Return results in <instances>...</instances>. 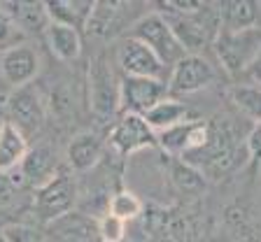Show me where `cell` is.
Wrapping results in <instances>:
<instances>
[{"instance_id": "6da1fadb", "label": "cell", "mask_w": 261, "mask_h": 242, "mask_svg": "<svg viewBox=\"0 0 261 242\" xmlns=\"http://www.w3.org/2000/svg\"><path fill=\"white\" fill-rule=\"evenodd\" d=\"M163 19L168 21L170 31L175 33V38H177V42L182 44L187 54H201V49L212 47L215 38L222 31L219 10L217 5H210V3H203V7H198L196 12H189V14L163 16Z\"/></svg>"}, {"instance_id": "7a4b0ae2", "label": "cell", "mask_w": 261, "mask_h": 242, "mask_svg": "<svg viewBox=\"0 0 261 242\" xmlns=\"http://www.w3.org/2000/svg\"><path fill=\"white\" fill-rule=\"evenodd\" d=\"M87 100L91 114L100 121H108L119 114V75L110 63L108 54H98L89 63Z\"/></svg>"}, {"instance_id": "3957f363", "label": "cell", "mask_w": 261, "mask_h": 242, "mask_svg": "<svg viewBox=\"0 0 261 242\" xmlns=\"http://www.w3.org/2000/svg\"><path fill=\"white\" fill-rule=\"evenodd\" d=\"M212 49H215V56H217L222 70L228 77H243L247 65L261 51V28L219 31V35L212 42Z\"/></svg>"}, {"instance_id": "277c9868", "label": "cell", "mask_w": 261, "mask_h": 242, "mask_svg": "<svg viewBox=\"0 0 261 242\" xmlns=\"http://www.w3.org/2000/svg\"><path fill=\"white\" fill-rule=\"evenodd\" d=\"M128 38L142 42L147 49H152L154 56L166 68H173L182 56H187V51L175 38V33L170 31L168 21L159 12H147V14L138 16L133 26L128 28Z\"/></svg>"}, {"instance_id": "5b68a950", "label": "cell", "mask_w": 261, "mask_h": 242, "mask_svg": "<svg viewBox=\"0 0 261 242\" xmlns=\"http://www.w3.org/2000/svg\"><path fill=\"white\" fill-rule=\"evenodd\" d=\"M75 203L77 182L72 172L65 168H59L54 177L35 189V196H33V210L38 219L47 221V224H54V221L63 219L65 214H70Z\"/></svg>"}, {"instance_id": "8992f818", "label": "cell", "mask_w": 261, "mask_h": 242, "mask_svg": "<svg viewBox=\"0 0 261 242\" xmlns=\"http://www.w3.org/2000/svg\"><path fill=\"white\" fill-rule=\"evenodd\" d=\"M217 79V70L215 65L205 59L203 54H187L177 61V63L170 68L168 75V96H191V93H198L203 89L212 84Z\"/></svg>"}, {"instance_id": "52a82bcc", "label": "cell", "mask_w": 261, "mask_h": 242, "mask_svg": "<svg viewBox=\"0 0 261 242\" xmlns=\"http://www.w3.org/2000/svg\"><path fill=\"white\" fill-rule=\"evenodd\" d=\"M114 63L121 77H147V79H163L166 65L154 56L152 49L133 38H121L114 47Z\"/></svg>"}, {"instance_id": "ba28073f", "label": "cell", "mask_w": 261, "mask_h": 242, "mask_svg": "<svg viewBox=\"0 0 261 242\" xmlns=\"http://www.w3.org/2000/svg\"><path fill=\"white\" fill-rule=\"evenodd\" d=\"M168 96L166 79L147 77H121L119 75V112L145 117L159 100Z\"/></svg>"}, {"instance_id": "9c48e42d", "label": "cell", "mask_w": 261, "mask_h": 242, "mask_svg": "<svg viewBox=\"0 0 261 242\" xmlns=\"http://www.w3.org/2000/svg\"><path fill=\"white\" fill-rule=\"evenodd\" d=\"M7 114H10L7 121L28 138V133H38L44 126L47 98L38 89H33L31 84L23 86V89H14L7 98Z\"/></svg>"}, {"instance_id": "30bf717a", "label": "cell", "mask_w": 261, "mask_h": 242, "mask_svg": "<svg viewBox=\"0 0 261 242\" xmlns=\"http://www.w3.org/2000/svg\"><path fill=\"white\" fill-rule=\"evenodd\" d=\"M38 72H40V54L33 44L19 42L14 47H7L0 51V77L12 91L33 84Z\"/></svg>"}, {"instance_id": "8fae6325", "label": "cell", "mask_w": 261, "mask_h": 242, "mask_svg": "<svg viewBox=\"0 0 261 242\" xmlns=\"http://www.w3.org/2000/svg\"><path fill=\"white\" fill-rule=\"evenodd\" d=\"M108 142L121 158H128L136 151L154 149L156 147V133L138 114H121L119 121L110 128Z\"/></svg>"}, {"instance_id": "7c38bea8", "label": "cell", "mask_w": 261, "mask_h": 242, "mask_svg": "<svg viewBox=\"0 0 261 242\" xmlns=\"http://www.w3.org/2000/svg\"><path fill=\"white\" fill-rule=\"evenodd\" d=\"M130 5L128 3H93L91 16H89L84 31L89 33V38L96 40H112L117 38L126 26V14H128Z\"/></svg>"}, {"instance_id": "4fadbf2b", "label": "cell", "mask_w": 261, "mask_h": 242, "mask_svg": "<svg viewBox=\"0 0 261 242\" xmlns=\"http://www.w3.org/2000/svg\"><path fill=\"white\" fill-rule=\"evenodd\" d=\"M65 158H68V168L72 172H89L100 163L103 158V140L100 135L93 130H82V133L72 135L65 149Z\"/></svg>"}, {"instance_id": "5bb4252c", "label": "cell", "mask_w": 261, "mask_h": 242, "mask_svg": "<svg viewBox=\"0 0 261 242\" xmlns=\"http://www.w3.org/2000/svg\"><path fill=\"white\" fill-rule=\"evenodd\" d=\"M59 161H56V151L51 145H38V147H28L26 156H23L19 172L26 184L31 186H42L47 179H51L59 170Z\"/></svg>"}, {"instance_id": "9a60e30c", "label": "cell", "mask_w": 261, "mask_h": 242, "mask_svg": "<svg viewBox=\"0 0 261 242\" xmlns=\"http://www.w3.org/2000/svg\"><path fill=\"white\" fill-rule=\"evenodd\" d=\"M219 10V23L222 31H250V28H259V16L261 5L252 3V0H224L217 3Z\"/></svg>"}, {"instance_id": "2e32d148", "label": "cell", "mask_w": 261, "mask_h": 242, "mask_svg": "<svg viewBox=\"0 0 261 242\" xmlns=\"http://www.w3.org/2000/svg\"><path fill=\"white\" fill-rule=\"evenodd\" d=\"M93 3L96 0H51V3H44V10H47L49 23H61V26L82 31L91 16Z\"/></svg>"}, {"instance_id": "e0dca14e", "label": "cell", "mask_w": 261, "mask_h": 242, "mask_svg": "<svg viewBox=\"0 0 261 242\" xmlns=\"http://www.w3.org/2000/svg\"><path fill=\"white\" fill-rule=\"evenodd\" d=\"M44 38H47L49 51L63 63H72L82 56V33L75 31V28L49 23L44 28Z\"/></svg>"}, {"instance_id": "ac0fdd59", "label": "cell", "mask_w": 261, "mask_h": 242, "mask_svg": "<svg viewBox=\"0 0 261 242\" xmlns=\"http://www.w3.org/2000/svg\"><path fill=\"white\" fill-rule=\"evenodd\" d=\"M28 151V138L10 121L0 124V172L7 175L21 166Z\"/></svg>"}, {"instance_id": "d6986e66", "label": "cell", "mask_w": 261, "mask_h": 242, "mask_svg": "<svg viewBox=\"0 0 261 242\" xmlns=\"http://www.w3.org/2000/svg\"><path fill=\"white\" fill-rule=\"evenodd\" d=\"M187 117H189V110H187L185 102H179L177 98L166 96L163 100H159L142 119H145L147 126H149L154 133H161V130H168L177 124H185Z\"/></svg>"}, {"instance_id": "ffe728a7", "label": "cell", "mask_w": 261, "mask_h": 242, "mask_svg": "<svg viewBox=\"0 0 261 242\" xmlns=\"http://www.w3.org/2000/svg\"><path fill=\"white\" fill-rule=\"evenodd\" d=\"M0 7L14 19L21 33H38L49 26L44 3H0Z\"/></svg>"}, {"instance_id": "44dd1931", "label": "cell", "mask_w": 261, "mask_h": 242, "mask_svg": "<svg viewBox=\"0 0 261 242\" xmlns=\"http://www.w3.org/2000/svg\"><path fill=\"white\" fill-rule=\"evenodd\" d=\"M170 184L175 186V191H179L182 196H203L207 189V179L198 168H194L191 163L182 161V158H173L168 168Z\"/></svg>"}, {"instance_id": "7402d4cb", "label": "cell", "mask_w": 261, "mask_h": 242, "mask_svg": "<svg viewBox=\"0 0 261 242\" xmlns=\"http://www.w3.org/2000/svg\"><path fill=\"white\" fill-rule=\"evenodd\" d=\"M51 228L59 233L61 242H100L96 233V221L84 219V217L75 214V212L54 221Z\"/></svg>"}, {"instance_id": "603a6c76", "label": "cell", "mask_w": 261, "mask_h": 242, "mask_svg": "<svg viewBox=\"0 0 261 242\" xmlns=\"http://www.w3.org/2000/svg\"><path fill=\"white\" fill-rule=\"evenodd\" d=\"M228 98L245 117L254 119L256 124L261 121V86L250 84V82H240V84L231 86Z\"/></svg>"}, {"instance_id": "cb8c5ba5", "label": "cell", "mask_w": 261, "mask_h": 242, "mask_svg": "<svg viewBox=\"0 0 261 242\" xmlns=\"http://www.w3.org/2000/svg\"><path fill=\"white\" fill-rule=\"evenodd\" d=\"M145 212V203L140 200V196L136 191H130V189H119V191H114L108 200V214L117 217L121 221H133Z\"/></svg>"}, {"instance_id": "d4e9b609", "label": "cell", "mask_w": 261, "mask_h": 242, "mask_svg": "<svg viewBox=\"0 0 261 242\" xmlns=\"http://www.w3.org/2000/svg\"><path fill=\"white\" fill-rule=\"evenodd\" d=\"M191 126H194V121L187 119L185 124H177L168 130L156 133V147H161L170 158H182L187 154V149H189Z\"/></svg>"}, {"instance_id": "484cf974", "label": "cell", "mask_w": 261, "mask_h": 242, "mask_svg": "<svg viewBox=\"0 0 261 242\" xmlns=\"http://www.w3.org/2000/svg\"><path fill=\"white\" fill-rule=\"evenodd\" d=\"M96 233H98V240L100 242H124L128 228H126V221H121L105 212V214L96 221Z\"/></svg>"}, {"instance_id": "4316f807", "label": "cell", "mask_w": 261, "mask_h": 242, "mask_svg": "<svg viewBox=\"0 0 261 242\" xmlns=\"http://www.w3.org/2000/svg\"><path fill=\"white\" fill-rule=\"evenodd\" d=\"M21 38H23V33L19 31V26L14 23V19L0 7V51L7 49V47H14V44L23 42Z\"/></svg>"}, {"instance_id": "83f0119b", "label": "cell", "mask_w": 261, "mask_h": 242, "mask_svg": "<svg viewBox=\"0 0 261 242\" xmlns=\"http://www.w3.org/2000/svg\"><path fill=\"white\" fill-rule=\"evenodd\" d=\"M0 235L5 237L7 242H44L42 233L38 228L28 226V224H10L0 231Z\"/></svg>"}, {"instance_id": "f1b7e54d", "label": "cell", "mask_w": 261, "mask_h": 242, "mask_svg": "<svg viewBox=\"0 0 261 242\" xmlns=\"http://www.w3.org/2000/svg\"><path fill=\"white\" fill-rule=\"evenodd\" d=\"M245 151L250 158V168L256 172L261 168V121L252 126V130L245 138Z\"/></svg>"}, {"instance_id": "f546056e", "label": "cell", "mask_w": 261, "mask_h": 242, "mask_svg": "<svg viewBox=\"0 0 261 242\" xmlns=\"http://www.w3.org/2000/svg\"><path fill=\"white\" fill-rule=\"evenodd\" d=\"M16 191H19V189L10 182V177L0 172V207H3V205H10L12 200H14Z\"/></svg>"}, {"instance_id": "4dcf8cb0", "label": "cell", "mask_w": 261, "mask_h": 242, "mask_svg": "<svg viewBox=\"0 0 261 242\" xmlns=\"http://www.w3.org/2000/svg\"><path fill=\"white\" fill-rule=\"evenodd\" d=\"M243 77L250 84H256V86H261V51L256 54V59L252 61L250 65H247V70L243 72Z\"/></svg>"}, {"instance_id": "1f68e13d", "label": "cell", "mask_w": 261, "mask_h": 242, "mask_svg": "<svg viewBox=\"0 0 261 242\" xmlns=\"http://www.w3.org/2000/svg\"><path fill=\"white\" fill-rule=\"evenodd\" d=\"M0 242H7V240H5V237H3V235H0Z\"/></svg>"}]
</instances>
